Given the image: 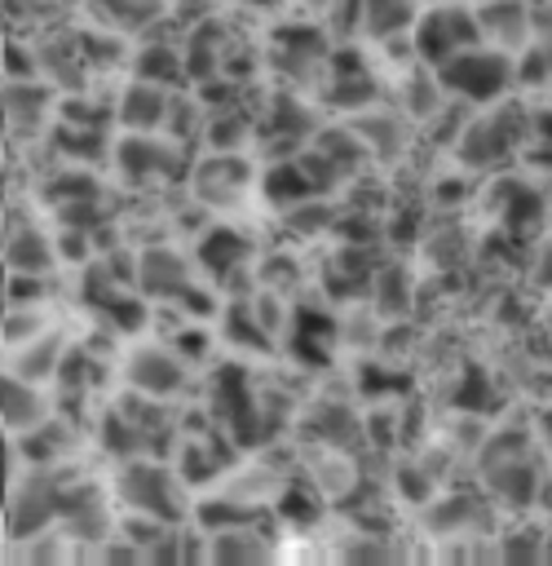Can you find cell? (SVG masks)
<instances>
[{"mask_svg":"<svg viewBox=\"0 0 552 566\" xmlns=\"http://www.w3.org/2000/svg\"><path fill=\"white\" fill-rule=\"evenodd\" d=\"M331 106H344V111H367L371 102V75L362 66H349V71H331V88H327Z\"/></svg>","mask_w":552,"mask_h":566,"instance_id":"21","label":"cell"},{"mask_svg":"<svg viewBox=\"0 0 552 566\" xmlns=\"http://www.w3.org/2000/svg\"><path fill=\"white\" fill-rule=\"evenodd\" d=\"M243 190H247V164L234 155H216V159L199 164V172H194V195L203 203L221 208V203H234Z\"/></svg>","mask_w":552,"mask_h":566,"instance_id":"12","label":"cell"},{"mask_svg":"<svg viewBox=\"0 0 552 566\" xmlns=\"http://www.w3.org/2000/svg\"><path fill=\"white\" fill-rule=\"evenodd\" d=\"M437 80L459 102H499L503 88H512V80H517V62L499 44H473V49L455 53L450 62H442Z\"/></svg>","mask_w":552,"mask_h":566,"instance_id":"2","label":"cell"},{"mask_svg":"<svg viewBox=\"0 0 552 566\" xmlns=\"http://www.w3.org/2000/svg\"><path fill=\"white\" fill-rule=\"evenodd\" d=\"M4 261H9L13 274H49L57 252H53V239L40 226H13L9 243H4Z\"/></svg>","mask_w":552,"mask_h":566,"instance_id":"14","label":"cell"},{"mask_svg":"<svg viewBox=\"0 0 552 566\" xmlns=\"http://www.w3.org/2000/svg\"><path fill=\"white\" fill-rule=\"evenodd\" d=\"M4 424L9 433H31L35 424H44V394L18 371L4 376Z\"/></svg>","mask_w":552,"mask_h":566,"instance_id":"15","label":"cell"},{"mask_svg":"<svg viewBox=\"0 0 552 566\" xmlns=\"http://www.w3.org/2000/svg\"><path fill=\"white\" fill-rule=\"evenodd\" d=\"M66 340L57 336V332H40V336H31V340H22V345H13V358H9V371H18V376H26V380H49V376H57L62 371V363H66Z\"/></svg>","mask_w":552,"mask_h":566,"instance_id":"13","label":"cell"},{"mask_svg":"<svg viewBox=\"0 0 552 566\" xmlns=\"http://www.w3.org/2000/svg\"><path fill=\"white\" fill-rule=\"evenodd\" d=\"M216 49H221L216 22H199L190 31V44H185V75H194V80L216 75Z\"/></svg>","mask_w":552,"mask_h":566,"instance_id":"18","label":"cell"},{"mask_svg":"<svg viewBox=\"0 0 552 566\" xmlns=\"http://www.w3.org/2000/svg\"><path fill=\"white\" fill-rule=\"evenodd\" d=\"M539 438H543V442L552 447V407H548V411L539 416Z\"/></svg>","mask_w":552,"mask_h":566,"instance_id":"27","label":"cell"},{"mask_svg":"<svg viewBox=\"0 0 552 566\" xmlns=\"http://www.w3.org/2000/svg\"><path fill=\"white\" fill-rule=\"evenodd\" d=\"M53 513H62V486L53 478L26 473L9 482V535H44Z\"/></svg>","mask_w":552,"mask_h":566,"instance_id":"6","label":"cell"},{"mask_svg":"<svg viewBox=\"0 0 552 566\" xmlns=\"http://www.w3.org/2000/svg\"><path fill=\"white\" fill-rule=\"evenodd\" d=\"M455 142H459V159H464V164H477V168L499 164V159L521 142V115H512L508 106H499V111H490V115L468 119Z\"/></svg>","mask_w":552,"mask_h":566,"instance_id":"5","label":"cell"},{"mask_svg":"<svg viewBox=\"0 0 552 566\" xmlns=\"http://www.w3.org/2000/svg\"><path fill=\"white\" fill-rule=\"evenodd\" d=\"M115 168L128 177V181H155V177H168L177 168V146L168 137H150V133H128L119 146H115Z\"/></svg>","mask_w":552,"mask_h":566,"instance_id":"9","label":"cell"},{"mask_svg":"<svg viewBox=\"0 0 552 566\" xmlns=\"http://www.w3.org/2000/svg\"><path fill=\"white\" fill-rule=\"evenodd\" d=\"M124 376H128V385H132L137 394H146V398H172V394L185 385L181 358H177L172 349H163V345H141V349H132Z\"/></svg>","mask_w":552,"mask_h":566,"instance_id":"7","label":"cell"},{"mask_svg":"<svg viewBox=\"0 0 552 566\" xmlns=\"http://www.w3.org/2000/svg\"><path fill=\"white\" fill-rule=\"evenodd\" d=\"M371 292H375V305H380L384 314H397V310L411 301V274H406L402 265H384V270H375Z\"/></svg>","mask_w":552,"mask_h":566,"instance_id":"23","label":"cell"},{"mask_svg":"<svg viewBox=\"0 0 552 566\" xmlns=\"http://www.w3.org/2000/svg\"><path fill=\"white\" fill-rule=\"evenodd\" d=\"M358 137H362V146L375 150L380 159H393V155L406 146V124H402L397 115H389V111H367V115L358 119Z\"/></svg>","mask_w":552,"mask_h":566,"instance_id":"17","label":"cell"},{"mask_svg":"<svg viewBox=\"0 0 552 566\" xmlns=\"http://www.w3.org/2000/svg\"><path fill=\"white\" fill-rule=\"evenodd\" d=\"M137 283L155 301H181L185 292H194L190 265H185V256L177 248H146L137 256Z\"/></svg>","mask_w":552,"mask_h":566,"instance_id":"8","label":"cell"},{"mask_svg":"<svg viewBox=\"0 0 552 566\" xmlns=\"http://www.w3.org/2000/svg\"><path fill=\"white\" fill-rule=\"evenodd\" d=\"M314 433L327 438V442H336V447H344V442L358 438V420H353L344 407H322V411L314 416Z\"/></svg>","mask_w":552,"mask_h":566,"instance_id":"25","label":"cell"},{"mask_svg":"<svg viewBox=\"0 0 552 566\" xmlns=\"http://www.w3.org/2000/svg\"><path fill=\"white\" fill-rule=\"evenodd\" d=\"M181 71H185V62H181L172 49H163V44H159V49H146V53L137 57V75H141V80H155V84H172Z\"/></svg>","mask_w":552,"mask_h":566,"instance_id":"24","label":"cell"},{"mask_svg":"<svg viewBox=\"0 0 552 566\" xmlns=\"http://www.w3.org/2000/svg\"><path fill=\"white\" fill-rule=\"evenodd\" d=\"M411 44H415V57L424 62V66H442V62H450L455 53H464V49H473V44H481V27H477V13H473V4H437V9H424L420 18H415V27H411Z\"/></svg>","mask_w":552,"mask_h":566,"instance_id":"4","label":"cell"},{"mask_svg":"<svg viewBox=\"0 0 552 566\" xmlns=\"http://www.w3.org/2000/svg\"><path fill=\"white\" fill-rule=\"evenodd\" d=\"M212 535V557H221V562H256V557H265V544H261V535H252L247 526H230V531H208Z\"/></svg>","mask_w":552,"mask_h":566,"instance_id":"20","label":"cell"},{"mask_svg":"<svg viewBox=\"0 0 552 566\" xmlns=\"http://www.w3.org/2000/svg\"><path fill=\"white\" fill-rule=\"evenodd\" d=\"M115 500L132 513V517H146V522H181L190 509L181 500V482L155 464V460H124V469L115 473Z\"/></svg>","mask_w":552,"mask_h":566,"instance_id":"3","label":"cell"},{"mask_svg":"<svg viewBox=\"0 0 552 566\" xmlns=\"http://www.w3.org/2000/svg\"><path fill=\"white\" fill-rule=\"evenodd\" d=\"M420 4L415 0H362V31L371 40H393L397 31L415 27Z\"/></svg>","mask_w":552,"mask_h":566,"instance_id":"16","label":"cell"},{"mask_svg":"<svg viewBox=\"0 0 552 566\" xmlns=\"http://www.w3.org/2000/svg\"><path fill=\"white\" fill-rule=\"evenodd\" d=\"M481 517L477 500L473 495H446L428 509V526H437L442 535H455V531H473V522Z\"/></svg>","mask_w":552,"mask_h":566,"instance_id":"19","label":"cell"},{"mask_svg":"<svg viewBox=\"0 0 552 566\" xmlns=\"http://www.w3.org/2000/svg\"><path fill=\"white\" fill-rule=\"evenodd\" d=\"M534 35H539V49L552 57V4H543V13H539V22H534Z\"/></svg>","mask_w":552,"mask_h":566,"instance_id":"26","label":"cell"},{"mask_svg":"<svg viewBox=\"0 0 552 566\" xmlns=\"http://www.w3.org/2000/svg\"><path fill=\"white\" fill-rule=\"evenodd\" d=\"M168 115H172L168 88L155 84V80H141V75L119 93V106H115V119H119L128 133H155V128L168 124Z\"/></svg>","mask_w":552,"mask_h":566,"instance_id":"11","label":"cell"},{"mask_svg":"<svg viewBox=\"0 0 552 566\" xmlns=\"http://www.w3.org/2000/svg\"><path fill=\"white\" fill-rule=\"evenodd\" d=\"M243 256H247V243H243L238 234H230V230H212V234L199 243V261H208L216 274L234 270Z\"/></svg>","mask_w":552,"mask_h":566,"instance_id":"22","label":"cell"},{"mask_svg":"<svg viewBox=\"0 0 552 566\" xmlns=\"http://www.w3.org/2000/svg\"><path fill=\"white\" fill-rule=\"evenodd\" d=\"M477 473H481V486L495 500H503L508 509H526L534 500V491H539V455L530 451V438L521 429L495 433L481 447Z\"/></svg>","mask_w":552,"mask_h":566,"instance_id":"1","label":"cell"},{"mask_svg":"<svg viewBox=\"0 0 552 566\" xmlns=\"http://www.w3.org/2000/svg\"><path fill=\"white\" fill-rule=\"evenodd\" d=\"M473 13H477V27H481V40L499 44L508 53L521 49L526 35L534 31V9L526 0H477Z\"/></svg>","mask_w":552,"mask_h":566,"instance_id":"10","label":"cell"}]
</instances>
